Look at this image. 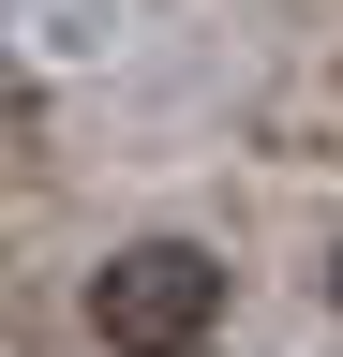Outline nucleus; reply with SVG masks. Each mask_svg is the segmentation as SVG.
Listing matches in <instances>:
<instances>
[{
	"mask_svg": "<svg viewBox=\"0 0 343 357\" xmlns=\"http://www.w3.org/2000/svg\"><path fill=\"white\" fill-rule=\"evenodd\" d=\"M209 328H224V253L135 238V253L90 268V342H119V357H194Z\"/></svg>",
	"mask_w": 343,
	"mask_h": 357,
	"instance_id": "1",
	"label": "nucleus"
},
{
	"mask_svg": "<svg viewBox=\"0 0 343 357\" xmlns=\"http://www.w3.org/2000/svg\"><path fill=\"white\" fill-rule=\"evenodd\" d=\"M328 312H343V238H328Z\"/></svg>",
	"mask_w": 343,
	"mask_h": 357,
	"instance_id": "2",
	"label": "nucleus"
}]
</instances>
